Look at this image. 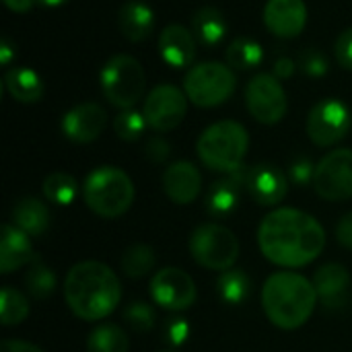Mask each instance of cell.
<instances>
[{
  "label": "cell",
  "instance_id": "obj_26",
  "mask_svg": "<svg viewBox=\"0 0 352 352\" xmlns=\"http://www.w3.org/2000/svg\"><path fill=\"white\" fill-rule=\"evenodd\" d=\"M217 293L227 305H243L252 295V278L243 268H229L217 280Z\"/></svg>",
  "mask_w": 352,
  "mask_h": 352
},
{
  "label": "cell",
  "instance_id": "obj_19",
  "mask_svg": "<svg viewBox=\"0 0 352 352\" xmlns=\"http://www.w3.org/2000/svg\"><path fill=\"white\" fill-rule=\"evenodd\" d=\"M196 50H198V39L192 33V29L184 25H175V23L167 25L159 35V54L163 62L169 64L171 68L182 70L194 64Z\"/></svg>",
  "mask_w": 352,
  "mask_h": 352
},
{
  "label": "cell",
  "instance_id": "obj_9",
  "mask_svg": "<svg viewBox=\"0 0 352 352\" xmlns=\"http://www.w3.org/2000/svg\"><path fill=\"white\" fill-rule=\"evenodd\" d=\"M245 107L256 122L264 126L278 124L289 109V99L283 82L268 72L256 74L245 87Z\"/></svg>",
  "mask_w": 352,
  "mask_h": 352
},
{
  "label": "cell",
  "instance_id": "obj_25",
  "mask_svg": "<svg viewBox=\"0 0 352 352\" xmlns=\"http://www.w3.org/2000/svg\"><path fill=\"white\" fill-rule=\"evenodd\" d=\"M4 87L8 95L19 103H37L45 93V85L41 76L33 68H27V66L10 68L4 74Z\"/></svg>",
  "mask_w": 352,
  "mask_h": 352
},
{
  "label": "cell",
  "instance_id": "obj_14",
  "mask_svg": "<svg viewBox=\"0 0 352 352\" xmlns=\"http://www.w3.org/2000/svg\"><path fill=\"white\" fill-rule=\"evenodd\" d=\"M62 134L76 144H89L95 142L105 126H107V113L99 103L87 101L78 103L72 109H68L62 118Z\"/></svg>",
  "mask_w": 352,
  "mask_h": 352
},
{
  "label": "cell",
  "instance_id": "obj_7",
  "mask_svg": "<svg viewBox=\"0 0 352 352\" xmlns=\"http://www.w3.org/2000/svg\"><path fill=\"white\" fill-rule=\"evenodd\" d=\"M237 78L229 64L223 62H200L194 64L186 78L184 91L196 107H219L223 105L235 91Z\"/></svg>",
  "mask_w": 352,
  "mask_h": 352
},
{
  "label": "cell",
  "instance_id": "obj_27",
  "mask_svg": "<svg viewBox=\"0 0 352 352\" xmlns=\"http://www.w3.org/2000/svg\"><path fill=\"white\" fill-rule=\"evenodd\" d=\"M227 64L233 70H254L264 60L262 45L252 37H235L225 52Z\"/></svg>",
  "mask_w": 352,
  "mask_h": 352
},
{
  "label": "cell",
  "instance_id": "obj_34",
  "mask_svg": "<svg viewBox=\"0 0 352 352\" xmlns=\"http://www.w3.org/2000/svg\"><path fill=\"white\" fill-rule=\"evenodd\" d=\"M124 320H126V324L134 332L144 334V332H148V330L155 328V324H157V311L146 301H132L124 309Z\"/></svg>",
  "mask_w": 352,
  "mask_h": 352
},
{
  "label": "cell",
  "instance_id": "obj_42",
  "mask_svg": "<svg viewBox=\"0 0 352 352\" xmlns=\"http://www.w3.org/2000/svg\"><path fill=\"white\" fill-rule=\"evenodd\" d=\"M0 352H43L39 346L25 340H4L0 344Z\"/></svg>",
  "mask_w": 352,
  "mask_h": 352
},
{
  "label": "cell",
  "instance_id": "obj_21",
  "mask_svg": "<svg viewBox=\"0 0 352 352\" xmlns=\"http://www.w3.org/2000/svg\"><path fill=\"white\" fill-rule=\"evenodd\" d=\"M35 250L31 243V237L21 231L12 223L2 225V237H0V272L10 274L27 264H33Z\"/></svg>",
  "mask_w": 352,
  "mask_h": 352
},
{
  "label": "cell",
  "instance_id": "obj_1",
  "mask_svg": "<svg viewBox=\"0 0 352 352\" xmlns=\"http://www.w3.org/2000/svg\"><path fill=\"white\" fill-rule=\"evenodd\" d=\"M258 248L262 256L283 268H303L320 258L326 248L322 223L297 208H276L258 227Z\"/></svg>",
  "mask_w": 352,
  "mask_h": 352
},
{
  "label": "cell",
  "instance_id": "obj_6",
  "mask_svg": "<svg viewBox=\"0 0 352 352\" xmlns=\"http://www.w3.org/2000/svg\"><path fill=\"white\" fill-rule=\"evenodd\" d=\"M99 85L103 97L118 109H132L142 97L146 89V76L142 64L128 54L111 56L101 72Z\"/></svg>",
  "mask_w": 352,
  "mask_h": 352
},
{
  "label": "cell",
  "instance_id": "obj_38",
  "mask_svg": "<svg viewBox=\"0 0 352 352\" xmlns=\"http://www.w3.org/2000/svg\"><path fill=\"white\" fill-rule=\"evenodd\" d=\"M334 56L338 60V64L346 70H352V27L344 29L336 43H334Z\"/></svg>",
  "mask_w": 352,
  "mask_h": 352
},
{
  "label": "cell",
  "instance_id": "obj_32",
  "mask_svg": "<svg viewBox=\"0 0 352 352\" xmlns=\"http://www.w3.org/2000/svg\"><path fill=\"white\" fill-rule=\"evenodd\" d=\"M25 287H27V293L37 299V301H43L47 299L50 295H54L56 287H58V280H56V274L50 266L41 264L39 260H35L27 274H25Z\"/></svg>",
  "mask_w": 352,
  "mask_h": 352
},
{
  "label": "cell",
  "instance_id": "obj_24",
  "mask_svg": "<svg viewBox=\"0 0 352 352\" xmlns=\"http://www.w3.org/2000/svg\"><path fill=\"white\" fill-rule=\"evenodd\" d=\"M229 31V21L223 10L214 6H202L192 16V33L204 47L219 45Z\"/></svg>",
  "mask_w": 352,
  "mask_h": 352
},
{
  "label": "cell",
  "instance_id": "obj_36",
  "mask_svg": "<svg viewBox=\"0 0 352 352\" xmlns=\"http://www.w3.org/2000/svg\"><path fill=\"white\" fill-rule=\"evenodd\" d=\"M314 175H316V165L309 157L301 155L297 159H293L291 167H289V179L297 186H307L314 184Z\"/></svg>",
  "mask_w": 352,
  "mask_h": 352
},
{
  "label": "cell",
  "instance_id": "obj_20",
  "mask_svg": "<svg viewBox=\"0 0 352 352\" xmlns=\"http://www.w3.org/2000/svg\"><path fill=\"white\" fill-rule=\"evenodd\" d=\"M314 287L318 299L326 309H338L349 303L351 293V274L342 264H326L314 274Z\"/></svg>",
  "mask_w": 352,
  "mask_h": 352
},
{
  "label": "cell",
  "instance_id": "obj_17",
  "mask_svg": "<svg viewBox=\"0 0 352 352\" xmlns=\"http://www.w3.org/2000/svg\"><path fill=\"white\" fill-rule=\"evenodd\" d=\"M250 167H239L237 171L225 173V177L210 184L206 194V210L210 217H229L239 208L241 192L245 190Z\"/></svg>",
  "mask_w": 352,
  "mask_h": 352
},
{
  "label": "cell",
  "instance_id": "obj_37",
  "mask_svg": "<svg viewBox=\"0 0 352 352\" xmlns=\"http://www.w3.org/2000/svg\"><path fill=\"white\" fill-rule=\"evenodd\" d=\"M192 334V328L190 324L184 320V318H171L167 324H165V338L171 346H182L188 342Z\"/></svg>",
  "mask_w": 352,
  "mask_h": 352
},
{
  "label": "cell",
  "instance_id": "obj_8",
  "mask_svg": "<svg viewBox=\"0 0 352 352\" xmlns=\"http://www.w3.org/2000/svg\"><path fill=\"white\" fill-rule=\"evenodd\" d=\"M190 254L202 268L225 272L239 258V239L219 223H202L190 235Z\"/></svg>",
  "mask_w": 352,
  "mask_h": 352
},
{
  "label": "cell",
  "instance_id": "obj_3",
  "mask_svg": "<svg viewBox=\"0 0 352 352\" xmlns=\"http://www.w3.org/2000/svg\"><path fill=\"white\" fill-rule=\"evenodd\" d=\"M318 305V293L309 278L293 270H280L262 287V309L280 330H297L309 322Z\"/></svg>",
  "mask_w": 352,
  "mask_h": 352
},
{
  "label": "cell",
  "instance_id": "obj_43",
  "mask_svg": "<svg viewBox=\"0 0 352 352\" xmlns=\"http://www.w3.org/2000/svg\"><path fill=\"white\" fill-rule=\"evenodd\" d=\"M14 56H16V50H14L12 41H10L8 37H2V39H0V62H2L4 66H8V64L14 60Z\"/></svg>",
  "mask_w": 352,
  "mask_h": 352
},
{
  "label": "cell",
  "instance_id": "obj_45",
  "mask_svg": "<svg viewBox=\"0 0 352 352\" xmlns=\"http://www.w3.org/2000/svg\"><path fill=\"white\" fill-rule=\"evenodd\" d=\"M39 4H43V6H62V4H66L68 0H37Z\"/></svg>",
  "mask_w": 352,
  "mask_h": 352
},
{
  "label": "cell",
  "instance_id": "obj_28",
  "mask_svg": "<svg viewBox=\"0 0 352 352\" xmlns=\"http://www.w3.org/2000/svg\"><path fill=\"white\" fill-rule=\"evenodd\" d=\"M130 338L116 324H99L87 338V352H128Z\"/></svg>",
  "mask_w": 352,
  "mask_h": 352
},
{
  "label": "cell",
  "instance_id": "obj_22",
  "mask_svg": "<svg viewBox=\"0 0 352 352\" xmlns=\"http://www.w3.org/2000/svg\"><path fill=\"white\" fill-rule=\"evenodd\" d=\"M116 23H118L120 33L128 41L138 43V41H144L153 33L155 12L142 0H128L120 6V10L116 14Z\"/></svg>",
  "mask_w": 352,
  "mask_h": 352
},
{
  "label": "cell",
  "instance_id": "obj_29",
  "mask_svg": "<svg viewBox=\"0 0 352 352\" xmlns=\"http://www.w3.org/2000/svg\"><path fill=\"white\" fill-rule=\"evenodd\" d=\"M43 196L47 202L56 204V206H70L76 196H78V182L66 173V171H56L50 173L43 179Z\"/></svg>",
  "mask_w": 352,
  "mask_h": 352
},
{
  "label": "cell",
  "instance_id": "obj_4",
  "mask_svg": "<svg viewBox=\"0 0 352 352\" xmlns=\"http://www.w3.org/2000/svg\"><path fill=\"white\" fill-rule=\"evenodd\" d=\"M250 151V134L243 124L235 120H221L210 124L196 140L200 161L219 173H231L243 167Z\"/></svg>",
  "mask_w": 352,
  "mask_h": 352
},
{
  "label": "cell",
  "instance_id": "obj_30",
  "mask_svg": "<svg viewBox=\"0 0 352 352\" xmlns=\"http://www.w3.org/2000/svg\"><path fill=\"white\" fill-rule=\"evenodd\" d=\"M122 270L128 278H144L148 276L153 270H155V264H157V256H155V250L151 245H144V243H136V245H130L124 254H122Z\"/></svg>",
  "mask_w": 352,
  "mask_h": 352
},
{
  "label": "cell",
  "instance_id": "obj_18",
  "mask_svg": "<svg viewBox=\"0 0 352 352\" xmlns=\"http://www.w3.org/2000/svg\"><path fill=\"white\" fill-rule=\"evenodd\" d=\"M202 190V175L198 167L190 161H175L163 173L165 196L179 206L192 204Z\"/></svg>",
  "mask_w": 352,
  "mask_h": 352
},
{
  "label": "cell",
  "instance_id": "obj_41",
  "mask_svg": "<svg viewBox=\"0 0 352 352\" xmlns=\"http://www.w3.org/2000/svg\"><path fill=\"white\" fill-rule=\"evenodd\" d=\"M297 70V62L289 56H280L274 60V68H272V74L278 78V80H287L295 74Z\"/></svg>",
  "mask_w": 352,
  "mask_h": 352
},
{
  "label": "cell",
  "instance_id": "obj_31",
  "mask_svg": "<svg viewBox=\"0 0 352 352\" xmlns=\"http://www.w3.org/2000/svg\"><path fill=\"white\" fill-rule=\"evenodd\" d=\"M29 316V299L14 287H4L0 291V322L2 326H19Z\"/></svg>",
  "mask_w": 352,
  "mask_h": 352
},
{
  "label": "cell",
  "instance_id": "obj_2",
  "mask_svg": "<svg viewBox=\"0 0 352 352\" xmlns=\"http://www.w3.org/2000/svg\"><path fill=\"white\" fill-rule=\"evenodd\" d=\"M64 299L78 320L99 322L116 311L122 299V285L107 264L87 260L68 270L64 280Z\"/></svg>",
  "mask_w": 352,
  "mask_h": 352
},
{
  "label": "cell",
  "instance_id": "obj_15",
  "mask_svg": "<svg viewBox=\"0 0 352 352\" xmlns=\"http://www.w3.org/2000/svg\"><path fill=\"white\" fill-rule=\"evenodd\" d=\"M245 190L256 204L276 206L289 194V177L272 163H258L248 171Z\"/></svg>",
  "mask_w": 352,
  "mask_h": 352
},
{
  "label": "cell",
  "instance_id": "obj_16",
  "mask_svg": "<svg viewBox=\"0 0 352 352\" xmlns=\"http://www.w3.org/2000/svg\"><path fill=\"white\" fill-rule=\"evenodd\" d=\"M262 16L272 35L293 39L299 37L307 25V6L303 0H268Z\"/></svg>",
  "mask_w": 352,
  "mask_h": 352
},
{
  "label": "cell",
  "instance_id": "obj_5",
  "mask_svg": "<svg viewBox=\"0 0 352 352\" xmlns=\"http://www.w3.org/2000/svg\"><path fill=\"white\" fill-rule=\"evenodd\" d=\"M134 182L130 175L111 165L93 169L82 184V200L101 219H118L134 204Z\"/></svg>",
  "mask_w": 352,
  "mask_h": 352
},
{
  "label": "cell",
  "instance_id": "obj_40",
  "mask_svg": "<svg viewBox=\"0 0 352 352\" xmlns=\"http://www.w3.org/2000/svg\"><path fill=\"white\" fill-rule=\"evenodd\" d=\"M336 239H338V243L342 248H346V250L352 252V210L346 212L338 221V225H336Z\"/></svg>",
  "mask_w": 352,
  "mask_h": 352
},
{
  "label": "cell",
  "instance_id": "obj_35",
  "mask_svg": "<svg viewBox=\"0 0 352 352\" xmlns=\"http://www.w3.org/2000/svg\"><path fill=\"white\" fill-rule=\"evenodd\" d=\"M297 66L301 68V72L305 76L311 78H322L328 72V58L324 56L322 50L318 47H305L299 52L297 56Z\"/></svg>",
  "mask_w": 352,
  "mask_h": 352
},
{
  "label": "cell",
  "instance_id": "obj_39",
  "mask_svg": "<svg viewBox=\"0 0 352 352\" xmlns=\"http://www.w3.org/2000/svg\"><path fill=\"white\" fill-rule=\"evenodd\" d=\"M144 155L155 165L165 163L171 157V144L165 138H161V136H153V138H148V142L144 146Z\"/></svg>",
  "mask_w": 352,
  "mask_h": 352
},
{
  "label": "cell",
  "instance_id": "obj_46",
  "mask_svg": "<svg viewBox=\"0 0 352 352\" xmlns=\"http://www.w3.org/2000/svg\"><path fill=\"white\" fill-rule=\"evenodd\" d=\"M157 352H175V351H157Z\"/></svg>",
  "mask_w": 352,
  "mask_h": 352
},
{
  "label": "cell",
  "instance_id": "obj_44",
  "mask_svg": "<svg viewBox=\"0 0 352 352\" xmlns=\"http://www.w3.org/2000/svg\"><path fill=\"white\" fill-rule=\"evenodd\" d=\"M2 2H4L6 8H10L12 12H29L37 0H2Z\"/></svg>",
  "mask_w": 352,
  "mask_h": 352
},
{
  "label": "cell",
  "instance_id": "obj_13",
  "mask_svg": "<svg viewBox=\"0 0 352 352\" xmlns=\"http://www.w3.org/2000/svg\"><path fill=\"white\" fill-rule=\"evenodd\" d=\"M153 301L167 311H186L196 303L198 291L194 278L182 268L167 266L153 274L151 278Z\"/></svg>",
  "mask_w": 352,
  "mask_h": 352
},
{
  "label": "cell",
  "instance_id": "obj_11",
  "mask_svg": "<svg viewBox=\"0 0 352 352\" xmlns=\"http://www.w3.org/2000/svg\"><path fill=\"white\" fill-rule=\"evenodd\" d=\"M314 190L328 202L352 198V148H334L316 165Z\"/></svg>",
  "mask_w": 352,
  "mask_h": 352
},
{
  "label": "cell",
  "instance_id": "obj_23",
  "mask_svg": "<svg viewBox=\"0 0 352 352\" xmlns=\"http://www.w3.org/2000/svg\"><path fill=\"white\" fill-rule=\"evenodd\" d=\"M50 208L39 198H23L14 204L10 212V223L25 231L29 237H41L50 229Z\"/></svg>",
  "mask_w": 352,
  "mask_h": 352
},
{
  "label": "cell",
  "instance_id": "obj_12",
  "mask_svg": "<svg viewBox=\"0 0 352 352\" xmlns=\"http://www.w3.org/2000/svg\"><path fill=\"white\" fill-rule=\"evenodd\" d=\"M188 103L190 99L184 89L175 85H157L148 91L142 113L148 128L157 132H171L184 122L188 113Z\"/></svg>",
  "mask_w": 352,
  "mask_h": 352
},
{
  "label": "cell",
  "instance_id": "obj_33",
  "mask_svg": "<svg viewBox=\"0 0 352 352\" xmlns=\"http://www.w3.org/2000/svg\"><path fill=\"white\" fill-rule=\"evenodd\" d=\"M146 118H144V113L142 111H138V109H122L118 116H116V120H113V130H116V134H118V138L120 140H124V142H134V140H138L142 134H144V130H146Z\"/></svg>",
  "mask_w": 352,
  "mask_h": 352
},
{
  "label": "cell",
  "instance_id": "obj_10",
  "mask_svg": "<svg viewBox=\"0 0 352 352\" xmlns=\"http://www.w3.org/2000/svg\"><path fill=\"white\" fill-rule=\"evenodd\" d=\"M309 140L320 146L328 148L338 144L351 130V109L344 101L336 97H328L318 101L307 116L305 124Z\"/></svg>",
  "mask_w": 352,
  "mask_h": 352
}]
</instances>
